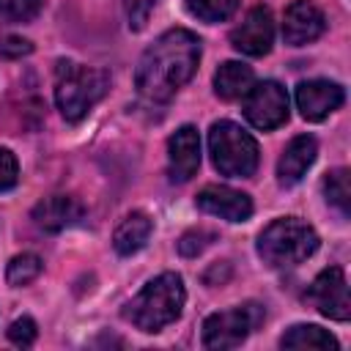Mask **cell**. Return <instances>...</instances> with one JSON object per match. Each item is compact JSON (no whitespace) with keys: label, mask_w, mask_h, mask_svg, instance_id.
<instances>
[{"label":"cell","mask_w":351,"mask_h":351,"mask_svg":"<svg viewBox=\"0 0 351 351\" xmlns=\"http://www.w3.org/2000/svg\"><path fill=\"white\" fill-rule=\"evenodd\" d=\"M200 38L192 30L173 27L162 33L140 58L134 71L137 90L151 101H167L178 88H184L200 63Z\"/></svg>","instance_id":"1"},{"label":"cell","mask_w":351,"mask_h":351,"mask_svg":"<svg viewBox=\"0 0 351 351\" xmlns=\"http://www.w3.org/2000/svg\"><path fill=\"white\" fill-rule=\"evenodd\" d=\"M184 302H186V291L181 274L165 271L143 285V291L126 304L123 315L140 332H159L181 315Z\"/></svg>","instance_id":"2"},{"label":"cell","mask_w":351,"mask_h":351,"mask_svg":"<svg viewBox=\"0 0 351 351\" xmlns=\"http://www.w3.org/2000/svg\"><path fill=\"white\" fill-rule=\"evenodd\" d=\"M110 74L104 69L58 60L55 66V104L66 121H80L107 93Z\"/></svg>","instance_id":"3"},{"label":"cell","mask_w":351,"mask_h":351,"mask_svg":"<svg viewBox=\"0 0 351 351\" xmlns=\"http://www.w3.org/2000/svg\"><path fill=\"white\" fill-rule=\"evenodd\" d=\"M318 250V233L299 217H280L258 236V255L271 269L299 266Z\"/></svg>","instance_id":"4"},{"label":"cell","mask_w":351,"mask_h":351,"mask_svg":"<svg viewBox=\"0 0 351 351\" xmlns=\"http://www.w3.org/2000/svg\"><path fill=\"white\" fill-rule=\"evenodd\" d=\"M208 154L214 167L230 178H247L258 167L255 137L233 121H217L208 129Z\"/></svg>","instance_id":"5"},{"label":"cell","mask_w":351,"mask_h":351,"mask_svg":"<svg viewBox=\"0 0 351 351\" xmlns=\"http://www.w3.org/2000/svg\"><path fill=\"white\" fill-rule=\"evenodd\" d=\"M263 307L258 302H247L222 313H211L203 321V346L222 351V348H236L247 340V335L263 321Z\"/></svg>","instance_id":"6"},{"label":"cell","mask_w":351,"mask_h":351,"mask_svg":"<svg viewBox=\"0 0 351 351\" xmlns=\"http://www.w3.org/2000/svg\"><path fill=\"white\" fill-rule=\"evenodd\" d=\"M241 110L255 129H263V132L277 129L288 121V93L274 80L252 82V88L244 93Z\"/></svg>","instance_id":"7"},{"label":"cell","mask_w":351,"mask_h":351,"mask_svg":"<svg viewBox=\"0 0 351 351\" xmlns=\"http://www.w3.org/2000/svg\"><path fill=\"white\" fill-rule=\"evenodd\" d=\"M307 302L332 321H348L351 315V299H348V282L346 271L340 266L324 269L307 288Z\"/></svg>","instance_id":"8"},{"label":"cell","mask_w":351,"mask_h":351,"mask_svg":"<svg viewBox=\"0 0 351 351\" xmlns=\"http://www.w3.org/2000/svg\"><path fill=\"white\" fill-rule=\"evenodd\" d=\"M274 41V19L271 11L266 5H255L247 11V16L241 19L239 27H233L230 33V44L250 58H261L271 49Z\"/></svg>","instance_id":"9"},{"label":"cell","mask_w":351,"mask_h":351,"mask_svg":"<svg viewBox=\"0 0 351 351\" xmlns=\"http://www.w3.org/2000/svg\"><path fill=\"white\" fill-rule=\"evenodd\" d=\"M343 88L329 80H304L296 85V107L304 121H324L343 104Z\"/></svg>","instance_id":"10"},{"label":"cell","mask_w":351,"mask_h":351,"mask_svg":"<svg viewBox=\"0 0 351 351\" xmlns=\"http://www.w3.org/2000/svg\"><path fill=\"white\" fill-rule=\"evenodd\" d=\"M200 167V134L195 126H181L167 140V173L173 181H189Z\"/></svg>","instance_id":"11"},{"label":"cell","mask_w":351,"mask_h":351,"mask_svg":"<svg viewBox=\"0 0 351 351\" xmlns=\"http://www.w3.org/2000/svg\"><path fill=\"white\" fill-rule=\"evenodd\" d=\"M197 208H203L206 214H214V217H222L228 222H244L250 219L252 214V200L250 195L239 192V189H230V186H222V184H208L197 192Z\"/></svg>","instance_id":"12"},{"label":"cell","mask_w":351,"mask_h":351,"mask_svg":"<svg viewBox=\"0 0 351 351\" xmlns=\"http://www.w3.org/2000/svg\"><path fill=\"white\" fill-rule=\"evenodd\" d=\"M326 22L318 5L307 3V0H293L285 8V19H282V38L291 47H304L310 41H315L324 33Z\"/></svg>","instance_id":"13"},{"label":"cell","mask_w":351,"mask_h":351,"mask_svg":"<svg viewBox=\"0 0 351 351\" xmlns=\"http://www.w3.org/2000/svg\"><path fill=\"white\" fill-rule=\"evenodd\" d=\"M85 208L77 197L71 195H52V197H44L41 203H36L33 208V222L47 230V233H58V230H66L71 225H77L82 219Z\"/></svg>","instance_id":"14"},{"label":"cell","mask_w":351,"mask_h":351,"mask_svg":"<svg viewBox=\"0 0 351 351\" xmlns=\"http://www.w3.org/2000/svg\"><path fill=\"white\" fill-rule=\"evenodd\" d=\"M315 154H318L315 137H310V134L293 137V140L285 145V151H282V156H280V162H277V181H280L282 186L299 184V181L304 178V173L310 170V165L315 162Z\"/></svg>","instance_id":"15"},{"label":"cell","mask_w":351,"mask_h":351,"mask_svg":"<svg viewBox=\"0 0 351 351\" xmlns=\"http://www.w3.org/2000/svg\"><path fill=\"white\" fill-rule=\"evenodd\" d=\"M151 230H154V222H151V217L145 211H129L121 219V225L115 228V233H112L115 252L118 255H134L137 250L145 247Z\"/></svg>","instance_id":"16"},{"label":"cell","mask_w":351,"mask_h":351,"mask_svg":"<svg viewBox=\"0 0 351 351\" xmlns=\"http://www.w3.org/2000/svg\"><path fill=\"white\" fill-rule=\"evenodd\" d=\"M252 82H255L252 69L247 63H239V60H225L214 74V90L225 101L244 99V93L252 88Z\"/></svg>","instance_id":"17"},{"label":"cell","mask_w":351,"mask_h":351,"mask_svg":"<svg viewBox=\"0 0 351 351\" xmlns=\"http://www.w3.org/2000/svg\"><path fill=\"white\" fill-rule=\"evenodd\" d=\"M280 346L282 348H296V351H337V340L326 332V329H321V326H315V324H296V326H291L282 337H280Z\"/></svg>","instance_id":"18"},{"label":"cell","mask_w":351,"mask_h":351,"mask_svg":"<svg viewBox=\"0 0 351 351\" xmlns=\"http://www.w3.org/2000/svg\"><path fill=\"white\" fill-rule=\"evenodd\" d=\"M38 274H41V258L33 255V252L14 255V258L8 261V269H5V280H8V285H14V288H22V285L33 282Z\"/></svg>","instance_id":"19"},{"label":"cell","mask_w":351,"mask_h":351,"mask_svg":"<svg viewBox=\"0 0 351 351\" xmlns=\"http://www.w3.org/2000/svg\"><path fill=\"white\" fill-rule=\"evenodd\" d=\"M324 195L326 200L346 217L348 214V203H351V184H348V170L337 167L324 178Z\"/></svg>","instance_id":"20"},{"label":"cell","mask_w":351,"mask_h":351,"mask_svg":"<svg viewBox=\"0 0 351 351\" xmlns=\"http://www.w3.org/2000/svg\"><path fill=\"white\" fill-rule=\"evenodd\" d=\"M186 8L203 22H222L239 8V0H186Z\"/></svg>","instance_id":"21"},{"label":"cell","mask_w":351,"mask_h":351,"mask_svg":"<svg viewBox=\"0 0 351 351\" xmlns=\"http://www.w3.org/2000/svg\"><path fill=\"white\" fill-rule=\"evenodd\" d=\"M41 0H0V14L14 22H27L38 14Z\"/></svg>","instance_id":"22"},{"label":"cell","mask_w":351,"mask_h":351,"mask_svg":"<svg viewBox=\"0 0 351 351\" xmlns=\"http://www.w3.org/2000/svg\"><path fill=\"white\" fill-rule=\"evenodd\" d=\"M211 239H214V233H208V230H189L178 239V252L186 258H195L211 244Z\"/></svg>","instance_id":"23"},{"label":"cell","mask_w":351,"mask_h":351,"mask_svg":"<svg viewBox=\"0 0 351 351\" xmlns=\"http://www.w3.org/2000/svg\"><path fill=\"white\" fill-rule=\"evenodd\" d=\"M36 335H38L36 321H33V318H27V315L16 318V321L8 326V340H11L14 346H22V348H25V346H33Z\"/></svg>","instance_id":"24"},{"label":"cell","mask_w":351,"mask_h":351,"mask_svg":"<svg viewBox=\"0 0 351 351\" xmlns=\"http://www.w3.org/2000/svg\"><path fill=\"white\" fill-rule=\"evenodd\" d=\"M156 0H126V16H129V27L132 30H143L151 11H154Z\"/></svg>","instance_id":"25"},{"label":"cell","mask_w":351,"mask_h":351,"mask_svg":"<svg viewBox=\"0 0 351 351\" xmlns=\"http://www.w3.org/2000/svg\"><path fill=\"white\" fill-rule=\"evenodd\" d=\"M19 178V165H16V156L8 151V148H0V192L11 189Z\"/></svg>","instance_id":"26"},{"label":"cell","mask_w":351,"mask_h":351,"mask_svg":"<svg viewBox=\"0 0 351 351\" xmlns=\"http://www.w3.org/2000/svg\"><path fill=\"white\" fill-rule=\"evenodd\" d=\"M33 52V44L22 36H5L0 41V58H8V60H16V58H25Z\"/></svg>","instance_id":"27"}]
</instances>
